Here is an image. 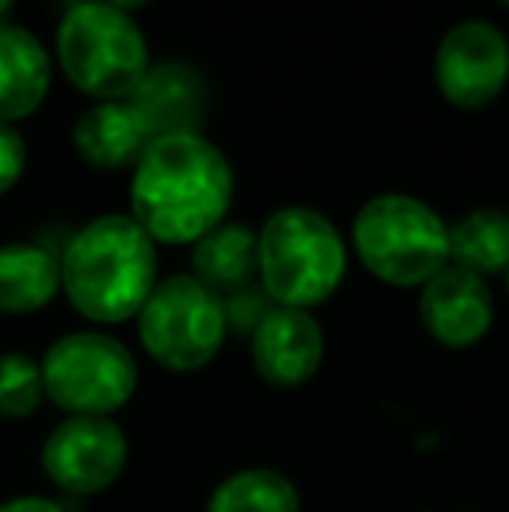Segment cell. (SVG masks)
<instances>
[{
  "instance_id": "1",
  "label": "cell",
  "mask_w": 509,
  "mask_h": 512,
  "mask_svg": "<svg viewBox=\"0 0 509 512\" xmlns=\"http://www.w3.org/2000/svg\"><path fill=\"white\" fill-rule=\"evenodd\" d=\"M234 171L206 136H157L133 168L129 216L154 244H196L227 220Z\"/></svg>"
},
{
  "instance_id": "2",
  "label": "cell",
  "mask_w": 509,
  "mask_h": 512,
  "mask_svg": "<svg viewBox=\"0 0 509 512\" xmlns=\"http://www.w3.org/2000/svg\"><path fill=\"white\" fill-rule=\"evenodd\" d=\"M154 286L157 244L133 216H98L70 237L60 255V290L84 321H136Z\"/></svg>"
},
{
  "instance_id": "3",
  "label": "cell",
  "mask_w": 509,
  "mask_h": 512,
  "mask_svg": "<svg viewBox=\"0 0 509 512\" xmlns=\"http://www.w3.org/2000/svg\"><path fill=\"white\" fill-rule=\"evenodd\" d=\"M346 265V241L318 209L283 206L258 230V286L276 307H321L342 286Z\"/></svg>"
},
{
  "instance_id": "4",
  "label": "cell",
  "mask_w": 509,
  "mask_h": 512,
  "mask_svg": "<svg viewBox=\"0 0 509 512\" xmlns=\"http://www.w3.org/2000/svg\"><path fill=\"white\" fill-rule=\"evenodd\" d=\"M353 248L374 279L398 290H422L450 265V227L422 199L387 192L356 213Z\"/></svg>"
},
{
  "instance_id": "5",
  "label": "cell",
  "mask_w": 509,
  "mask_h": 512,
  "mask_svg": "<svg viewBox=\"0 0 509 512\" xmlns=\"http://www.w3.org/2000/svg\"><path fill=\"white\" fill-rule=\"evenodd\" d=\"M56 60L77 91L102 102H126L150 70L140 25L98 0L67 11L56 28Z\"/></svg>"
},
{
  "instance_id": "6",
  "label": "cell",
  "mask_w": 509,
  "mask_h": 512,
  "mask_svg": "<svg viewBox=\"0 0 509 512\" xmlns=\"http://www.w3.org/2000/svg\"><path fill=\"white\" fill-rule=\"evenodd\" d=\"M227 331L224 297L192 272L157 279L154 293L136 314V335L150 363L182 377L206 370L220 356Z\"/></svg>"
},
{
  "instance_id": "7",
  "label": "cell",
  "mask_w": 509,
  "mask_h": 512,
  "mask_svg": "<svg viewBox=\"0 0 509 512\" xmlns=\"http://www.w3.org/2000/svg\"><path fill=\"white\" fill-rule=\"evenodd\" d=\"M46 401L70 415L112 418L140 387L136 356L105 331L60 335L39 359Z\"/></svg>"
},
{
  "instance_id": "8",
  "label": "cell",
  "mask_w": 509,
  "mask_h": 512,
  "mask_svg": "<svg viewBox=\"0 0 509 512\" xmlns=\"http://www.w3.org/2000/svg\"><path fill=\"white\" fill-rule=\"evenodd\" d=\"M129 439L116 418L70 415L42 443V474L67 495H102L123 478Z\"/></svg>"
},
{
  "instance_id": "9",
  "label": "cell",
  "mask_w": 509,
  "mask_h": 512,
  "mask_svg": "<svg viewBox=\"0 0 509 512\" xmlns=\"http://www.w3.org/2000/svg\"><path fill=\"white\" fill-rule=\"evenodd\" d=\"M433 74L454 108L475 112L492 105L509 81V39L489 21H461L440 39Z\"/></svg>"
},
{
  "instance_id": "10",
  "label": "cell",
  "mask_w": 509,
  "mask_h": 512,
  "mask_svg": "<svg viewBox=\"0 0 509 512\" xmlns=\"http://www.w3.org/2000/svg\"><path fill=\"white\" fill-rule=\"evenodd\" d=\"M248 342H252L255 373L279 391L311 384L325 363V331L311 310L272 304Z\"/></svg>"
},
{
  "instance_id": "11",
  "label": "cell",
  "mask_w": 509,
  "mask_h": 512,
  "mask_svg": "<svg viewBox=\"0 0 509 512\" xmlns=\"http://www.w3.org/2000/svg\"><path fill=\"white\" fill-rule=\"evenodd\" d=\"M419 321L443 349H475L496 321V300L482 276L447 265L419 293Z\"/></svg>"
},
{
  "instance_id": "12",
  "label": "cell",
  "mask_w": 509,
  "mask_h": 512,
  "mask_svg": "<svg viewBox=\"0 0 509 512\" xmlns=\"http://www.w3.org/2000/svg\"><path fill=\"white\" fill-rule=\"evenodd\" d=\"M126 102L147 122L154 140L199 133L206 119V81L189 63H157Z\"/></svg>"
},
{
  "instance_id": "13",
  "label": "cell",
  "mask_w": 509,
  "mask_h": 512,
  "mask_svg": "<svg viewBox=\"0 0 509 512\" xmlns=\"http://www.w3.org/2000/svg\"><path fill=\"white\" fill-rule=\"evenodd\" d=\"M150 143L154 133L129 102H102L88 108L74 126L77 157L98 171L136 168Z\"/></svg>"
},
{
  "instance_id": "14",
  "label": "cell",
  "mask_w": 509,
  "mask_h": 512,
  "mask_svg": "<svg viewBox=\"0 0 509 512\" xmlns=\"http://www.w3.org/2000/svg\"><path fill=\"white\" fill-rule=\"evenodd\" d=\"M53 84V63L42 42L18 25H0V122L32 115L46 102Z\"/></svg>"
},
{
  "instance_id": "15",
  "label": "cell",
  "mask_w": 509,
  "mask_h": 512,
  "mask_svg": "<svg viewBox=\"0 0 509 512\" xmlns=\"http://www.w3.org/2000/svg\"><path fill=\"white\" fill-rule=\"evenodd\" d=\"M60 293V258L42 244L0 248V314H39Z\"/></svg>"
},
{
  "instance_id": "16",
  "label": "cell",
  "mask_w": 509,
  "mask_h": 512,
  "mask_svg": "<svg viewBox=\"0 0 509 512\" xmlns=\"http://www.w3.org/2000/svg\"><path fill=\"white\" fill-rule=\"evenodd\" d=\"M192 276L220 297L248 290L258 276V234L245 223H220L192 244Z\"/></svg>"
},
{
  "instance_id": "17",
  "label": "cell",
  "mask_w": 509,
  "mask_h": 512,
  "mask_svg": "<svg viewBox=\"0 0 509 512\" xmlns=\"http://www.w3.org/2000/svg\"><path fill=\"white\" fill-rule=\"evenodd\" d=\"M450 265L475 276H503L509 269V213L475 209L450 227Z\"/></svg>"
},
{
  "instance_id": "18",
  "label": "cell",
  "mask_w": 509,
  "mask_h": 512,
  "mask_svg": "<svg viewBox=\"0 0 509 512\" xmlns=\"http://www.w3.org/2000/svg\"><path fill=\"white\" fill-rule=\"evenodd\" d=\"M300 492L283 471L245 467L220 481L206 499V512H300Z\"/></svg>"
},
{
  "instance_id": "19",
  "label": "cell",
  "mask_w": 509,
  "mask_h": 512,
  "mask_svg": "<svg viewBox=\"0 0 509 512\" xmlns=\"http://www.w3.org/2000/svg\"><path fill=\"white\" fill-rule=\"evenodd\" d=\"M46 405L42 366L21 352H0V418L21 422Z\"/></svg>"
},
{
  "instance_id": "20",
  "label": "cell",
  "mask_w": 509,
  "mask_h": 512,
  "mask_svg": "<svg viewBox=\"0 0 509 512\" xmlns=\"http://www.w3.org/2000/svg\"><path fill=\"white\" fill-rule=\"evenodd\" d=\"M28 164V147L21 140V133L14 126H4L0 122V196L11 192L14 185L21 182Z\"/></svg>"
},
{
  "instance_id": "21",
  "label": "cell",
  "mask_w": 509,
  "mask_h": 512,
  "mask_svg": "<svg viewBox=\"0 0 509 512\" xmlns=\"http://www.w3.org/2000/svg\"><path fill=\"white\" fill-rule=\"evenodd\" d=\"M0 512H67L56 499L46 495H18V499L0 502Z\"/></svg>"
},
{
  "instance_id": "22",
  "label": "cell",
  "mask_w": 509,
  "mask_h": 512,
  "mask_svg": "<svg viewBox=\"0 0 509 512\" xmlns=\"http://www.w3.org/2000/svg\"><path fill=\"white\" fill-rule=\"evenodd\" d=\"M98 4H109V7H116V11H123V14H133V11H140V7H147L150 0H98Z\"/></svg>"
},
{
  "instance_id": "23",
  "label": "cell",
  "mask_w": 509,
  "mask_h": 512,
  "mask_svg": "<svg viewBox=\"0 0 509 512\" xmlns=\"http://www.w3.org/2000/svg\"><path fill=\"white\" fill-rule=\"evenodd\" d=\"M14 11V0H0V25H7V14Z\"/></svg>"
},
{
  "instance_id": "24",
  "label": "cell",
  "mask_w": 509,
  "mask_h": 512,
  "mask_svg": "<svg viewBox=\"0 0 509 512\" xmlns=\"http://www.w3.org/2000/svg\"><path fill=\"white\" fill-rule=\"evenodd\" d=\"M503 279H506V297H509V269L503 272Z\"/></svg>"
},
{
  "instance_id": "25",
  "label": "cell",
  "mask_w": 509,
  "mask_h": 512,
  "mask_svg": "<svg viewBox=\"0 0 509 512\" xmlns=\"http://www.w3.org/2000/svg\"><path fill=\"white\" fill-rule=\"evenodd\" d=\"M499 4H503V7H509V0H499Z\"/></svg>"
}]
</instances>
